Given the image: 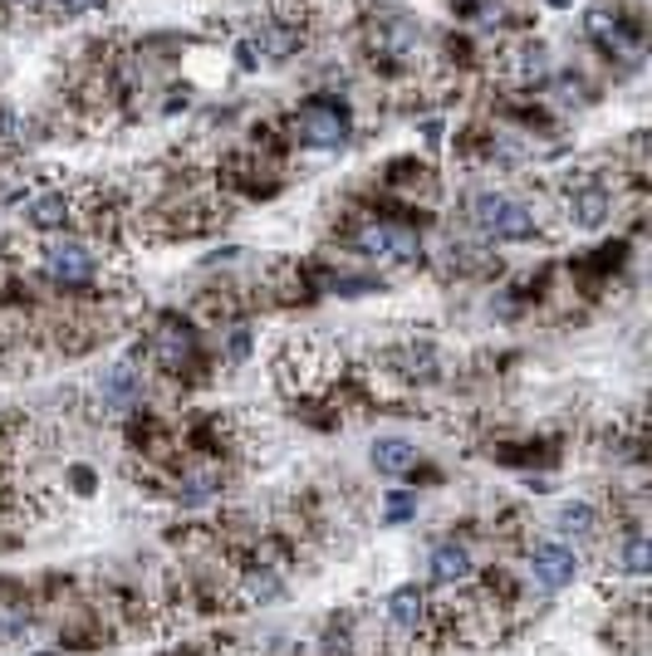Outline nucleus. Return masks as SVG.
<instances>
[{"label":"nucleus","instance_id":"obj_1","mask_svg":"<svg viewBox=\"0 0 652 656\" xmlns=\"http://www.w3.org/2000/svg\"><path fill=\"white\" fill-rule=\"evenodd\" d=\"M471 226L481 231V241H535L539 235L535 212L506 192H476L471 196Z\"/></svg>","mask_w":652,"mask_h":656},{"label":"nucleus","instance_id":"obj_2","mask_svg":"<svg viewBox=\"0 0 652 656\" xmlns=\"http://www.w3.org/2000/svg\"><path fill=\"white\" fill-rule=\"evenodd\" d=\"M40 275L55 284V290H89L98 280V251L79 235L69 241H49L40 251Z\"/></svg>","mask_w":652,"mask_h":656},{"label":"nucleus","instance_id":"obj_3","mask_svg":"<svg viewBox=\"0 0 652 656\" xmlns=\"http://www.w3.org/2000/svg\"><path fill=\"white\" fill-rule=\"evenodd\" d=\"M359 255L378 260V265H402V260H417L422 241H417L412 226H392V221H368V226L353 235Z\"/></svg>","mask_w":652,"mask_h":656},{"label":"nucleus","instance_id":"obj_4","mask_svg":"<svg viewBox=\"0 0 652 656\" xmlns=\"http://www.w3.org/2000/svg\"><path fill=\"white\" fill-rule=\"evenodd\" d=\"M294 138L310 143V147H343L349 143V118H343L334 104L310 98V104L294 114Z\"/></svg>","mask_w":652,"mask_h":656},{"label":"nucleus","instance_id":"obj_5","mask_svg":"<svg viewBox=\"0 0 652 656\" xmlns=\"http://www.w3.org/2000/svg\"><path fill=\"white\" fill-rule=\"evenodd\" d=\"M531 574H535L539 588L555 593L564 584H574V574H580V554H574L564 539H535L531 544Z\"/></svg>","mask_w":652,"mask_h":656},{"label":"nucleus","instance_id":"obj_6","mask_svg":"<svg viewBox=\"0 0 652 656\" xmlns=\"http://www.w3.org/2000/svg\"><path fill=\"white\" fill-rule=\"evenodd\" d=\"M564 212H570V221L580 231H594V226H604L609 212H613V196L609 187H599V182H570L564 187Z\"/></svg>","mask_w":652,"mask_h":656},{"label":"nucleus","instance_id":"obj_7","mask_svg":"<svg viewBox=\"0 0 652 656\" xmlns=\"http://www.w3.org/2000/svg\"><path fill=\"white\" fill-rule=\"evenodd\" d=\"M153 358L157 368H167V373H182V368H192L196 358V333L192 324H182V319H163L153 333Z\"/></svg>","mask_w":652,"mask_h":656},{"label":"nucleus","instance_id":"obj_8","mask_svg":"<svg viewBox=\"0 0 652 656\" xmlns=\"http://www.w3.org/2000/svg\"><path fill=\"white\" fill-rule=\"evenodd\" d=\"M79 221V202L69 192H45L25 202V226L30 231H65Z\"/></svg>","mask_w":652,"mask_h":656},{"label":"nucleus","instance_id":"obj_9","mask_svg":"<svg viewBox=\"0 0 652 656\" xmlns=\"http://www.w3.org/2000/svg\"><path fill=\"white\" fill-rule=\"evenodd\" d=\"M138 392H143V382L133 373V363H114L104 373V382H98V398H104L108 412H128V407L138 402Z\"/></svg>","mask_w":652,"mask_h":656},{"label":"nucleus","instance_id":"obj_10","mask_svg":"<svg viewBox=\"0 0 652 656\" xmlns=\"http://www.w3.org/2000/svg\"><path fill=\"white\" fill-rule=\"evenodd\" d=\"M471 574H476V564H471V549H466V544L447 539L432 549V578L437 584H466Z\"/></svg>","mask_w":652,"mask_h":656},{"label":"nucleus","instance_id":"obj_11","mask_svg":"<svg viewBox=\"0 0 652 656\" xmlns=\"http://www.w3.org/2000/svg\"><path fill=\"white\" fill-rule=\"evenodd\" d=\"M388 617H392V627H402V633H417V627L427 623V593L422 588H398L388 603Z\"/></svg>","mask_w":652,"mask_h":656},{"label":"nucleus","instance_id":"obj_12","mask_svg":"<svg viewBox=\"0 0 652 656\" xmlns=\"http://www.w3.org/2000/svg\"><path fill=\"white\" fill-rule=\"evenodd\" d=\"M412 461H417V446L402 437H383L373 446V466L383 470V476H402V470H412Z\"/></svg>","mask_w":652,"mask_h":656},{"label":"nucleus","instance_id":"obj_13","mask_svg":"<svg viewBox=\"0 0 652 656\" xmlns=\"http://www.w3.org/2000/svg\"><path fill=\"white\" fill-rule=\"evenodd\" d=\"M177 495H182V505L212 500V495H221V470H216V466H196V470H187V476H182V486H177Z\"/></svg>","mask_w":652,"mask_h":656},{"label":"nucleus","instance_id":"obj_14","mask_svg":"<svg viewBox=\"0 0 652 656\" xmlns=\"http://www.w3.org/2000/svg\"><path fill=\"white\" fill-rule=\"evenodd\" d=\"M559 529L570 539H594L599 535V510H594V505H584V500L564 505V510H559Z\"/></svg>","mask_w":652,"mask_h":656},{"label":"nucleus","instance_id":"obj_15","mask_svg":"<svg viewBox=\"0 0 652 656\" xmlns=\"http://www.w3.org/2000/svg\"><path fill=\"white\" fill-rule=\"evenodd\" d=\"M652 559V549H648V539H643V529H629L623 535V554H619V564H623V574H633V578H643L648 574V564Z\"/></svg>","mask_w":652,"mask_h":656},{"label":"nucleus","instance_id":"obj_16","mask_svg":"<svg viewBox=\"0 0 652 656\" xmlns=\"http://www.w3.org/2000/svg\"><path fill=\"white\" fill-rule=\"evenodd\" d=\"M49 16L55 20H79V16H94V10H104L108 0H45Z\"/></svg>","mask_w":652,"mask_h":656},{"label":"nucleus","instance_id":"obj_17","mask_svg":"<svg viewBox=\"0 0 652 656\" xmlns=\"http://www.w3.org/2000/svg\"><path fill=\"white\" fill-rule=\"evenodd\" d=\"M245 349H251V333H245V329H236V333H231V363H241V358H245Z\"/></svg>","mask_w":652,"mask_h":656},{"label":"nucleus","instance_id":"obj_18","mask_svg":"<svg viewBox=\"0 0 652 656\" xmlns=\"http://www.w3.org/2000/svg\"><path fill=\"white\" fill-rule=\"evenodd\" d=\"M35 6H40V0H0V10H10V16H30Z\"/></svg>","mask_w":652,"mask_h":656},{"label":"nucleus","instance_id":"obj_19","mask_svg":"<svg viewBox=\"0 0 652 656\" xmlns=\"http://www.w3.org/2000/svg\"><path fill=\"white\" fill-rule=\"evenodd\" d=\"M408 510H412V500H402V495L388 500V519H408Z\"/></svg>","mask_w":652,"mask_h":656}]
</instances>
